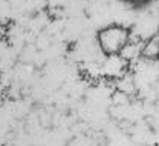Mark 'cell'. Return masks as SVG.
<instances>
[{"instance_id":"obj_1","label":"cell","mask_w":159,"mask_h":146,"mask_svg":"<svg viewBox=\"0 0 159 146\" xmlns=\"http://www.w3.org/2000/svg\"><path fill=\"white\" fill-rule=\"evenodd\" d=\"M132 28L122 23H109L97 32V40L101 52L107 57L119 56L130 42Z\"/></svg>"},{"instance_id":"obj_2","label":"cell","mask_w":159,"mask_h":146,"mask_svg":"<svg viewBox=\"0 0 159 146\" xmlns=\"http://www.w3.org/2000/svg\"><path fill=\"white\" fill-rule=\"evenodd\" d=\"M139 56L145 60H150V62H159V32L152 36L144 43Z\"/></svg>"},{"instance_id":"obj_3","label":"cell","mask_w":159,"mask_h":146,"mask_svg":"<svg viewBox=\"0 0 159 146\" xmlns=\"http://www.w3.org/2000/svg\"><path fill=\"white\" fill-rule=\"evenodd\" d=\"M116 2L125 5L127 8H130L133 11H144V9L150 8L156 0H116Z\"/></svg>"},{"instance_id":"obj_4","label":"cell","mask_w":159,"mask_h":146,"mask_svg":"<svg viewBox=\"0 0 159 146\" xmlns=\"http://www.w3.org/2000/svg\"><path fill=\"white\" fill-rule=\"evenodd\" d=\"M158 32H159V29H158Z\"/></svg>"}]
</instances>
